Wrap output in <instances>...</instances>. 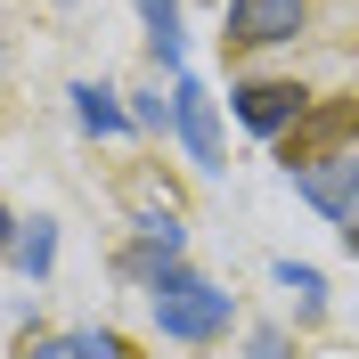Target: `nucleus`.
<instances>
[{"mask_svg": "<svg viewBox=\"0 0 359 359\" xmlns=\"http://www.w3.org/2000/svg\"><path fill=\"white\" fill-rule=\"evenodd\" d=\"M139 294H147V327H156L163 343H180V351H212V343H229V327H237V294H229L221 278H204L188 253L163 262Z\"/></svg>", "mask_w": 359, "mask_h": 359, "instance_id": "obj_1", "label": "nucleus"}, {"mask_svg": "<svg viewBox=\"0 0 359 359\" xmlns=\"http://www.w3.org/2000/svg\"><path fill=\"white\" fill-rule=\"evenodd\" d=\"M311 98H318V90H311V82H294V74H237L221 107H229V123H237L245 139L278 147V139H286L294 123L311 114Z\"/></svg>", "mask_w": 359, "mask_h": 359, "instance_id": "obj_2", "label": "nucleus"}, {"mask_svg": "<svg viewBox=\"0 0 359 359\" xmlns=\"http://www.w3.org/2000/svg\"><path fill=\"white\" fill-rule=\"evenodd\" d=\"M318 0H221V49L237 57H269V49H294L311 33Z\"/></svg>", "mask_w": 359, "mask_h": 359, "instance_id": "obj_3", "label": "nucleus"}, {"mask_svg": "<svg viewBox=\"0 0 359 359\" xmlns=\"http://www.w3.org/2000/svg\"><path fill=\"white\" fill-rule=\"evenodd\" d=\"M351 147H359V90H343V98H311V114L278 139V163L286 172H311V163L351 156Z\"/></svg>", "mask_w": 359, "mask_h": 359, "instance_id": "obj_4", "label": "nucleus"}, {"mask_svg": "<svg viewBox=\"0 0 359 359\" xmlns=\"http://www.w3.org/2000/svg\"><path fill=\"white\" fill-rule=\"evenodd\" d=\"M172 139L188 147L204 180L221 172V98L204 90V74H172Z\"/></svg>", "mask_w": 359, "mask_h": 359, "instance_id": "obj_5", "label": "nucleus"}, {"mask_svg": "<svg viewBox=\"0 0 359 359\" xmlns=\"http://www.w3.org/2000/svg\"><path fill=\"white\" fill-rule=\"evenodd\" d=\"M286 180H294V196L311 204L318 221H343V212L359 204V147H351V156H327V163H311V172H286Z\"/></svg>", "mask_w": 359, "mask_h": 359, "instance_id": "obj_6", "label": "nucleus"}, {"mask_svg": "<svg viewBox=\"0 0 359 359\" xmlns=\"http://www.w3.org/2000/svg\"><path fill=\"white\" fill-rule=\"evenodd\" d=\"M66 107H74V131L82 139H131L139 123H131V98L114 82H98V74H82V82L66 90Z\"/></svg>", "mask_w": 359, "mask_h": 359, "instance_id": "obj_7", "label": "nucleus"}, {"mask_svg": "<svg viewBox=\"0 0 359 359\" xmlns=\"http://www.w3.org/2000/svg\"><path fill=\"white\" fill-rule=\"evenodd\" d=\"M139 8V33H147V66L172 82L188 74V17H180V0H131Z\"/></svg>", "mask_w": 359, "mask_h": 359, "instance_id": "obj_8", "label": "nucleus"}, {"mask_svg": "<svg viewBox=\"0 0 359 359\" xmlns=\"http://www.w3.org/2000/svg\"><path fill=\"white\" fill-rule=\"evenodd\" d=\"M131 237H139V245H156V253H172V262L188 253V212H180L172 188H163V196H156V188H139V196H131Z\"/></svg>", "mask_w": 359, "mask_h": 359, "instance_id": "obj_9", "label": "nucleus"}, {"mask_svg": "<svg viewBox=\"0 0 359 359\" xmlns=\"http://www.w3.org/2000/svg\"><path fill=\"white\" fill-rule=\"evenodd\" d=\"M8 269H17L25 286H49V269H57V212H25V221H17Z\"/></svg>", "mask_w": 359, "mask_h": 359, "instance_id": "obj_10", "label": "nucleus"}, {"mask_svg": "<svg viewBox=\"0 0 359 359\" xmlns=\"http://www.w3.org/2000/svg\"><path fill=\"white\" fill-rule=\"evenodd\" d=\"M269 286L294 294V318H302V327H318V318H327V269H318V262L278 253V262H269Z\"/></svg>", "mask_w": 359, "mask_h": 359, "instance_id": "obj_11", "label": "nucleus"}, {"mask_svg": "<svg viewBox=\"0 0 359 359\" xmlns=\"http://www.w3.org/2000/svg\"><path fill=\"white\" fill-rule=\"evenodd\" d=\"M131 98V123L139 131H156V139H172V82H147V90H123Z\"/></svg>", "mask_w": 359, "mask_h": 359, "instance_id": "obj_12", "label": "nucleus"}, {"mask_svg": "<svg viewBox=\"0 0 359 359\" xmlns=\"http://www.w3.org/2000/svg\"><path fill=\"white\" fill-rule=\"evenodd\" d=\"M17 359H98V343H90V327H74V335H25Z\"/></svg>", "mask_w": 359, "mask_h": 359, "instance_id": "obj_13", "label": "nucleus"}, {"mask_svg": "<svg viewBox=\"0 0 359 359\" xmlns=\"http://www.w3.org/2000/svg\"><path fill=\"white\" fill-rule=\"evenodd\" d=\"M245 359H294V335H286V327H253V335H245Z\"/></svg>", "mask_w": 359, "mask_h": 359, "instance_id": "obj_14", "label": "nucleus"}, {"mask_svg": "<svg viewBox=\"0 0 359 359\" xmlns=\"http://www.w3.org/2000/svg\"><path fill=\"white\" fill-rule=\"evenodd\" d=\"M90 343H98V359H131V343L114 335V327H90Z\"/></svg>", "mask_w": 359, "mask_h": 359, "instance_id": "obj_15", "label": "nucleus"}, {"mask_svg": "<svg viewBox=\"0 0 359 359\" xmlns=\"http://www.w3.org/2000/svg\"><path fill=\"white\" fill-rule=\"evenodd\" d=\"M335 237H343V253H351V262H359V204H351V212H343V221H335Z\"/></svg>", "mask_w": 359, "mask_h": 359, "instance_id": "obj_16", "label": "nucleus"}, {"mask_svg": "<svg viewBox=\"0 0 359 359\" xmlns=\"http://www.w3.org/2000/svg\"><path fill=\"white\" fill-rule=\"evenodd\" d=\"M17 221H25V212H8V204H0V262H8V245H17Z\"/></svg>", "mask_w": 359, "mask_h": 359, "instance_id": "obj_17", "label": "nucleus"}]
</instances>
